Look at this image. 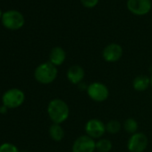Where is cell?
Here are the masks:
<instances>
[{"instance_id": "cell-1", "label": "cell", "mask_w": 152, "mask_h": 152, "mask_svg": "<svg viewBox=\"0 0 152 152\" xmlns=\"http://www.w3.org/2000/svg\"><path fill=\"white\" fill-rule=\"evenodd\" d=\"M68 105L62 99H52L48 106V114L54 124H60L64 123L69 116Z\"/></svg>"}, {"instance_id": "cell-2", "label": "cell", "mask_w": 152, "mask_h": 152, "mask_svg": "<svg viewBox=\"0 0 152 152\" xmlns=\"http://www.w3.org/2000/svg\"><path fill=\"white\" fill-rule=\"evenodd\" d=\"M35 79L42 84H49L53 83L57 76L56 66L50 62L40 64L34 72Z\"/></svg>"}, {"instance_id": "cell-3", "label": "cell", "mask_w": 152, "mask_h": 152, "mask_svg": "<svg viewBox=\"0 0 152 152\" xmlns=\"http://www.w3.org/2000/svg\"><path fill=\"white\" fill-rule=\"evenodd\" d=\"M2 24L5 28L12 31H16L21 29L25 23L23 15L16 10H9L3 14L1 19Z\"/></svg>"}, {"instance_id": "cell-4", "label": "cell", "mask_w": 152, "mask_h": 152, "mask_svg": "<svg viewBox=\"0 0 152 152\" xmlns=\"http://www.w3.org/2000/svg\"><path fill=\"white\" fill-rule=\"evenodd\" d=\"M25 99L23 91L19 89H11L6 91L2 96L3 105L8 108H16L23 105Z\"/></svg>"}, {"instance_id": "cell-5", "label": "cell", "mask_w": 152, "mask_h": 152, "mask_svg": "<svg viewBox=\"0 0 152 152\" xmlns=\"http://www.w3.org/2000/svg\"><path fill=\"white\" fill-rule=\"evenodd\" d=\"M126 7L132 15L141 16L150 12L152 3L151 0H127Z\"/></svg>"}, {"instance_id": "cell-6", "label": "cell", "mask_w": 152, "mask_h": 152, "mask_svg": "<svg viewBox=\"0 0 152 152\" xmlns=\"http://www.w3.org/2000/svg\"><path fill=\"white\" fill-rule=\"evenodd\" d=\"M89 97L96 102H103L107 99L109 91L107 87L101 83H91L87 90Z\"/></svg>"}, {"instance_id": "cell-7", "label": "cell", "mask_w": 152, "mask_h": 152, "mask_svg": "<svg viewBox=\"0 0 152 152\" xmlns=\"http://www.w3.org/2000/svg\"><path fill=\"white\" fill-rule=\"evenodd\" d=\"M96 142L88 135H82L72 144V152H94Z\"/></svg>"}, {"instance_id": "cell-8", "label": "cell", "mask_w": 152, "mask_h": 152, "mask_svg": "<svg viewBox=\"0 0 152 152\" xmlns=\"http://www.w3.org/2000/svg\"><path fill=\"white\" fill-rule=\"evenodd\" d=\"M148 146V138L142 132H136L128 140L127 148L130 152H143Z\"/></svg>"}, {"instance_id": "cell-9", "label": "cell", "mask_w": 152, "mask_h": 152, "mask_svg": "<svg viewBox=\"0 0 152 152\" xmlns=\"http://www.w3.org/2000/svg\"><path fill=\"white\" fill-rule=\"evenodd\" d=\"M85 131L88 136L94 139L101 138L106 132V124L99 119H91L86 123Z\"/></svg>"}, {"instance_id": "cell-10", "label": "cell", "mask_w": 152, "mask_h": 152, "mask_svg": "<svg viewBox=\"0 0 152 152\" xmlns=\"http://www.w3.org/2000/svg\"><path fill=\"white\" fill-rule=\"evenodd\" d=\"M103 58L109 63L118 61L123 56V48L116 43H111L106 46L102 53Z\"/></svg>"}, {"instance_id": "cell-11", "label": "cell", "mask_w": 152, "mask_h": 152, "mask_svg": "<svg viewBox=\"0 0 152 152\" xmlns=\"http://www.w3.org/2000/svg\"><path fill=\"white\" fill-rule=\"evenodd\" d=\"M84 70L82 66L78 64L72 65L67 71V79L72 84L80 83L84 78Z\"/></svg>"}, {"instance_id": "cell-12", "label": "cell", "mask_w": 152, "mask_h": 152, "mask_svg": "<svg viewBox=\"0 0 152 152\" xmlns=\"http://www.w3.org/2000/svg\"><path fill=\"white\" fill-rule=\"evenodd\" d=\"M66 57L65 51L61 47H55L51 49L49 54V62L56 66L61 65Z\"/></svg>"}, {"instance_id": "cell-13", "label": "cell", "mask_w": 152, "mask_h": 152, "mask_svg": "<svg viewBox=\"0 0 152 152\" xmlns=\"http://www.w3.org/2000/svg\"><path fill=\"white\" fill-rule=\"evenodd\" d=\"M150 85V78L146 75H138L134 78L132 86L133 89L137 91H144Z\"/></svg>"}, {"instance_id": "cell-14", "label": "cell", "mask_w": 152, "mask_h": 152, "mask_svg": "<svg viewBox=\"0 0 152 152\" xmlns=\"http://www.w3.org/2000/svg\"><path fill=\"white\" fill-rule=\"evenodd\" d=\"M49 135L52 140L56 141H60L64 137V131L60 124H53L49 127Z\"/></svg>"}, {"instance_id": "cell-15", "label": "cell", "mask_w": 152, "mask_h": 152, "mask_svg": "<svg viewBox=\"0 0 152 152\" xmlns=\"http://www.w3.org/2000/svg\"><path fill=\"white\" fill-rule=\"evenodd\" d=\"M96 149L99 152H109L112 149V142L107 139H101L96 142Z\"/></svg>"}, {"instance_id": "cell-16", "label": "cell", "mask_w": 152, "mask_h": 152, "mask_svg": "<svg viewBox=\"0 0 152 152\" xmlns=\"http://www.w3.org/2000/svg\"><path fill=\"white\" fill-rule=\"evenodd\" d=\"M124 128L128 133L134 134V133H136V132L138 130V123L133 118H128L125 120V122L124 124Z\"/></svg>"}, {"instance_id": "cell-17", "label": "cell", "mask_w": 152, "mask_h": 152, "mask_svg": "<svg viewBox=\"0 0 152 152\" xmlns=\"http://www.w3.org/2000/svg\"><path fill=\"white\" fill-rule=\"evenodd\" d=\"M121 130V124L117 120H111L106 124V131L111 134L117 133Z\"/></svg>"}, {"instance_id": "cell-18", "label": "cell", "mask_w": 152, "mask_h": 152, "mask_svg": "<svg viewBox=\"0 0 152 152\" xmlns=\"http://www.w3.org/2000/svg\"><path fill=\"white\" fill-rule=\"evenodd\" d=\"M0 152H20V151L15 145L9 142H5L0 145Z\"/></svg>"}, {"instance_id": "cell-19", "label": "cell", "mask_w": 152, "mask_h": 152, "mask_svg": "<svg viewBox=\"0 0 152 152\" xmlns=\"http://www.w3.org/2000/svg\"><path fill=\"white\" fill-rule=\"evenodd\" d=\"M80 1H81L82 5L84 7H86V8H93L98 5L99 0H80Z\"/></svg>"}, {"instance_id": "cell-20", "label": "cell", "mask_w": 152, "mask_h": 152, "mask_svg": "<svg viewBox=\"0 0 152 152\" xmlns=\"http://www.w3.org/2000/svg\"><path fill=\"white\" fill-rule=\"evenodd\" d=\"M7 110H8V107H6L5 105H3V106L0 107V114L5 115V114H7Z\"/></svg>"}, {"instance_id": "cell-21", "label": "cell", "mask_w": 152, "mask_h": 152, "mask_svg": "<svg viewBox=\"0 0 152 152\" xmlns=\"http://www.w3.org/2000/svg\"><path fill=\"white\" fill-rule=\"evenodd\" d=\"M3 14L4 13H2V11H1V9H0V20L2 19V16H3Z\"/></svg>"}, {"instance_id": "cell-22", "label": "cell", "mask_w": 152, "mask_h": 152, "mask_svg": "<svg viewBox=\"0 0 152 152\" xmlns=\"http://www.w3.org/2000/svg\"><path fill=\"white\" fill-rule=\"evenodd\" d=\"M150 85L152 87V75H151V77H150Z\"/></svg>"}, {"instance_id": "cell-23", "label": "cell", "mask_w": 152, "mask_h": 152, "mask_svg": "<svg viewBox=\"0 0 152 152\" xmlns=\"http://www.w3.org/2000/svg\"><path fill=\"white\" fill-rule=\"evenodd\" d=\"M151 152H152V151H151Z\"/></svg>"}]
</instances>
